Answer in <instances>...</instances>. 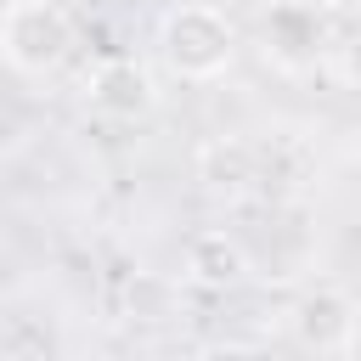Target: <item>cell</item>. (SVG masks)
Returning a JSON list of instances; mask_svg holds the SVG:
<instances>
[{
  "label": "cell",
  "mask_w": 361,
  "mask_h": 361,
  "mask_svg": "<svg viewBox=\"0 0 361 361\" xmlns=\"http://www.w3.org/2000/svg\"><path fill=\"white\" fill-rule=\"evenodd\" d=\"M243 276H248V248L231 231H197L186 243V282H197L209 293H226Z\"/></svg>",
  "instance_id": "cell-7"
},
{
  "label": "cell",
  "mask_w": 361,
  "mask_h": 361,
  "mask_svg": "<svg viewBox=\"0 0 361 361\" xmlns=\"http://www.w3.org/2000/svg\"><path fill=\"white\" fill-rule=\"evenodd\" d=\"M85 96H90V107L107 113V118H147V113L158 107V85H152V73H147L135 56H107V62H96L90 79H85Z\"/></svg>",
  "instance_id": "cell-4"
},
{
  "label": "cell",
  "mask_w": 361,
  "mask_h": 361,
  "mask_svg": "<svg viewBox=\"0 0 361 361\" xmlns=\"http://www.w3.org/2000/svg\"><path fill=\"white\" fill-rule=\"evenodd\" d=\"M327 11L305 6V0H282L265 11V56L282 62V68H310L322 51H327V28H322Z\"/></svg>",
  "instance_id": "cell-6"
},
{
  "label": "cell",
  "mask_w": 361,
  "mask_h": 361,
  "mask_svg": "<svg viewBox=\"0 0 361 361\" xmlns=\"http://www.w3.org/2000/svg\"><path fill=\"white\" fill-rule=\"evenodd\" d=\"M158 56L175 79H192V85L220 79L237 56V28L209 0H175L158 17Z\"/></svg>",
  "instance_id": "cell-1"
},
{
  "label": "cell",
  "mask_w": 361,
  "mask_h": 361,
  "mask_svg": "<svg viewBox=\"0 0 361 361\" xmlns=\"http://www.w3.org/2000/svg\"><path fill=\"white\" fill-rule=\"evenodd\" d=\"M73 45V23L56 0H11L6 17H0V56L11 73L23 79H39L51 73Z\"/></svg>",
  "instance_id": "cell-2"
},
{
  "label": "cell",
  "mask_w": 361,
  "mask_h": 361,
  "mask_svg": "<svg viewBox=\"0 0 361 361\" xmlns=\"http://www.w3.org/2000/svg\"><path fill=\"white\" fill-rule=\"evenodd\" d=\"M288 327L299 338V350H316V355H350L355 338H361V310L344 288L333 282H316L293 299L288 310Z\"/></svg>",
  "instance_id": "cell-3"
},
{
  "label": "cell",
  "mask_w": 361,
  "mask_h": 361,
  "mask_svg": "<svg viewBox=\"0 0 361 361\" xmlns=\"http://www.w3.org/2000/svg\"><path fill=\"white\" fill-rule=\"evenodd\" d=\"M333 62H338V79L350 90H361V28H350L338 45H333Z\"/></svg>",
  "instance_id": "cell-8"
},
{
  "label": "cell",
  "mask_w": 361,
  "mask_h": 361,
  "mask_svg": "<svg viewBox=\"0 0 361 361\" xmlns=\"http://www.w3.org/2000/svg\"><path fill=\"white\" fill-rule=\"evenodd\" d=\"M197 180H203L209 197H226V203L248 197L259 186V141H248V135H214V141H203L197 147Z\"/></svg>",
  "instance_id": "cell-5"
},
{
  "label": "cell",
  "mask_w": 361,
  "mask_h": 361,
  "mask_svg": "<svg viewBox=\"0 0 361 361\" xmlns=\"http://www.w3.org/2000/svg\"><path fill=\"white\" fill-rule=\"evenodd\" d=\"M305 6H316V11H344L350 0H305Z\"/></svg>",
  "instance_id": "cell-9"
}]
</instances>
